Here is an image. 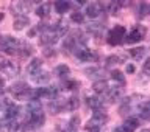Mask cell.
I'll use <instances>...</instances> for the list:
<instances>
[{"label": "cell", "instance_id": "22", "mask_svg": "<svg viewBox=\"0 0 150 132\" xmlns=\"http://www.w3.org/2000/svg\"><path fill=\"white\" fill-rule=\"evenodd\" d=\"M111 78L114 79V81L120 82V84L125 82V76H124V73H122L120 70H112V72H111Z\"/></svg>", "mask_w": 150, "mask_h": 132}, {"label": "cell", "instance_id": "20", "mask_svg": "<svg viewBox=\"0 0 150 132\" xmlns=\"http://www.w3.org/2000/svg\"><path fill=\"white\" fill-rule=\"evenodd\" d=\"M144 54H145V47H138V48H131L130 50V56L133 59H142L144 58Z\"/></svg>", "mask_w": 150, "mask_h": 132}, {"label": "cell", "instance_id": "35", "mask_svg": "<svg viewBox=\"0 0 150 132\" xmlns=\"http://www.w3.org/2000/svg\"><path fill=\"white\" fill-rule=\"evenodd\" d=\"M3 87H5V81H3V78H0V92L3 90Z\"/></svg>", "mask_w": 150, "mask_h": 132}, {"label": "cell", "instance_id": "11", "mask_svg": "<svg viewBox=\"0 0 150 132\" xmlns=\"http://www.w3.org/2000/svg\"><path fill=\"white\" fill-rule=\"evenodd\" d=\"M41 67H42V61L38 59V58H35V59H31L30 64H28L27 70H28V73H30L31 76H35V75L41 70Z\"/></svg>", "mask_w": 150, "mask_h": 132}, {"label": "cell", "instance_id": "7", "mask_svg": "<svg viewBox=\"0 0 150 132\" xmlns=\"http://www.w3.org/2000/svg\"><path fill=\"white\" fill-rule=\"evenodd\" d=\"M102 9H103V5L98 3V2H92V3L86 5V14L89 17H92V19H96L98 14L102 13Z\"/></svg>", "mask_w": 150, "mask_h": 132}, {"label": "cell", "instance_id": "9", "mask_svg": "<svg viewBox=\"0 0 150 132\" xmlns=\"http://www.w3.org/2000/svg\"><path fill=\"white\" fill-rule=\"evenodd\" d=\"M122 89L120 87H112V89H108L106 90V100L110 101V103H116V101H119L120 98H122Z\"/></svg>", "mask_w": 150, "mask_h": 132}, {"label": "cell", "instance_id": "3", "mask_svg": "<svg viewBox=\"0 0 150 132\" xmlns=\"http://www.w3.org/2000/svg\"><path fill=\"white\" fill-rule=\"evenodd\" d=\"M124 37H125V28L122 25H117V27L112 28L110 31V34H108V44L119 45L124 42Z\"/></svg>", "mask_w": 150, "mask_h": 132}, {"label": "cell", "instance_id": "15", "mask_svg": "<svg viewBox=\"0 0 150 132\" xmlns=\"http://www.w3.org/2000/svg\"><path fill=\"white\" fill-rule=\"evenodd\" d=\"M86 104L91 107V109L96 110V109H100L102 107V100L98 96H88L86 98Z\"/></svg>", "mask_w": 150, "mask_h": 132}, {"label": "cell", "instance_id": "12", "mask_svg": "<svg viewBox=\"0 0 150 132\" xmlns=\"http://www.w3.org/2000/svg\"><path fill=\"white\" fill-rule=\"evenodd\" d=\"M50 9H52L50 3H42V5H39V6L36 8V16L41 17V19L49 17L50 16Z\"/></svg>", "mask_w": 150, "mask_h": 132}, {"label": "cell", "instance_id": "19", "mask_svg": "<svg viewBox=\"0 0 150 132\" xmlns=\"http://www.w3.org/2000/svg\"><path fill=\"white\" fill-rule=\"evenodd\" d=\"M28 23H30L28 17L27 16H21V17H17L16 20H14V28H16V30H23Z\"/></svg>", "mask_w": 150, "mask_h": 132}, {"label": "cell", "instance_id": "16", "mask_svg": "<svg viewBox=\"0 0 150 132\" xmlns=\"http://www.w3.org/2000/svg\"><path fill=\"white\" fill-rule=\"evenodd\" d=\"M108 89H110V87H108V82L105 81V79L94 82V92H96V93H106Z\"/></svg>", "mask_w": 150, "mask_h": 132}, {"label": "cell", "instance_id": "23", "mask_svg": "<svg viewBox=\"0 0 150 132\" xmlns=\"http://www.w3.org/2000/svg\"><path fill=\"white\" fill-rule=\"evenodd\" d=\"M70 19H72V22H75V23H83L84 22V14L80 13V11H75V13H72Z\"/></svg>", "mask_w": 150, "mask_h": 132}, {"label": "cell", "instance_id": "39", "mask_svg": "<svg viewBox=\"0 0 150 132\" xmlns=\"http://www.w3.org/2000/svg\"><path fill=\"white\" fill-rule=\"evenodd\" d=\"M69 132H75V131H69Z\"/></svg>", "mask_w": 150, "mask_h": 132}, {"label": "cell", "instance_id": "33", "mask_svg": "<svg viewBox=\"0 0 150 132\" xmlns=\"http://www.w3.org/2000/svg\"><path fill=\"white\" fill-rule=\"evenodd\" d=\"M149 68H150V61L147 59V61H145V64H144V73L145 75L149 73Z\"/></svg>", "mask_w": 150, "mask_h": 132}, {"label": "cell", "instance_id": "34", "mask_svg": "<svg viewBox=\"0 0 150 132\" xmlns=\"http://www.w3.org/2000/svg\"><path fill=\"white\" fill-rule=\"evenodd\" d=\"M127 72H128V73H133V72H134V67H133V65H127Z\"/></svg>", "mask_w": 150, "mask_h": 132}, {"label": "cell", "instance_id": "30", "mask_svg": "<svg viewBox=\"0 0 150 132\" xmlns=\"http://www.w3.org/2000/svg\"><path fill=\"white\" fill-rule=\"evenodd\" d=\"M86 131H88V132H100V128H98V126H96L94 123H91V121H89V123L86 124Z\"/></svg>", "mask_w": 150, "mask_h": 132}, {"label": "cell", "instance_id": "14", "mask_svg": "<svg viewBox=\"0 0 150 132\" xmlns=\"http://www.w3.org/2000/svg\"><path fill=\"white\" fill-rule=\"evenodd\" d=\"M69 8H70V3L67 0H58V2L55 3V9H56V13H59V14L67 13Z\"/></svg>", "mask_w": 150, "mask_h": 132}, {"label": "cell", "instance_id": "31", "mask_svg": "<svg viewBox=\"0 0 150 132\" xmlns=\"http://www.w3.org/2000/svg\"><path fill=\"white\" fill-rule=\"evenodd\" d=\"M56 53H55V50L53 48H50V47H47V48L44 50V56H47V58H53Z\"/></svg>", "mask_w": 150, "mask_h": 132}, {"label": "cell", "instance_id": "17", "mask_svg": "<svg viewBox=\"0 0 150 132\" xmlns=\"http://www.w3.org/2000/svg\"><path fill=\"white\" fill-rule=\"evenodd\" d=\"M78 106H80V101H78L77 96L69 98V100H66V103H64V109L66 110H75Z\"/></svg>", "mask_w": 150, "mask_h": 132}, {"label": "cell", "instance_id": "13", "mask_svg": "<svg viewBox=\"0 0 150 132\" xmlns=\"http://www.w3.org/2000/svg\"><path fill=\"white\" fill-rule=\"evenodd\" d=\"M58 78H67V75L70 73V70L69 67L66 64H59V65H56L55 67V72H53Z\"/></svg>", "mask_w": 150, "mask_h": 132}, {"label": "cell", "instance_id": "21", "mask_svg": "<svg viewBox=\"0 0 150 132\" xmlns=\"http://www.w3.org/2000/svg\"><path fill=\"white\" fill-rule=\"evenodd\" d=\"M33 79L38 82V84H42V82H47L50 79V75L45 73V72H38L35 76H33Z\"/></svg>", "mask_w": 150, "mask_h": 132}, {"label": "cell", "instance_id": "6", "mask_svg": "<svg viewBox=\"0 0 150 132\" xmlns=\"http://www.w3.org/2000/svg\"><path fill=\"white\" fill-rule=\"evenodd\" d=\"M106 121H108V115H106L105 110H103V109H96V110H94L91 123H94L96 126H98V128H102Z\"/></svg>", "mask_w": 150, "mask_h": 132}, {"label": "cell", "instance_id": "10", "mask_svg": "<svg viewBox=\"0 0 150 132\" xmlns=\"http://www.w3.org/2000/svg\"><path fill=\"white\" fill-rule=\"evenodd\" d=\"M138 124H139V120L134 118V117H131V118H127L124 121L122 129H124V132H134L136 129H138Z\"/></svg>", "mask_w": 150, "mask_h": 132}, {"label": "cell", "instance_id": "4", "mask_svg": "<svg viewBox=\"0 0 150 132\" xmlns=\"http://www.w3.org/2000/svg\"><path fill=\"white\" fill-rule=\"evenodd\" d=\"M74 53H75V56L80 59V61H84V62H88V61H91L92 59V51L89 50V48H86L84 45H77L74 48Z\"/></svg>", "mask_w": 150, "mask_h": 132}, {"label": "cell", "instance_id": "38", "mask_svg": "<svg viewBox=\"0 0 150 132\" xmlns=\"http://www.w3.org/2000/svg\"><path fill=\"white\" fill-rule=\"evenodd\" d=\"M141 132H150L149 129H142V131H141Z\"/></svg>", "mask_w": 150, "mask_h": 132}, {"label": "cell", "instance_id": "29", "mask_svg": "<svg viewBox=\"0 0 150 132\" xmlns=\"http://www.w3.org/2000/svg\"><path fill=\"white\" fill-rule=\"evenodd\" d=\"M114 64H119V56H110V58L106 59L108 67H111V65H114Z\"/></svg>", "mask_w": 150, "mask_h": 132}, {"label": "cell", "instance_id": "28", "mask_svg": "<svg viewBox=\"0 0 150 132\" xmlns=\"http://www.w3.org/2000/svg\"><path fill=\"white\" fill-rule=\"evenodd\" d=\"M78 86H80L78 81H66V82H64V87L67 89V90H75Z\"/></svg>", "mask_w": 150, "mask_h": 132}, {"label": "cell", "instance_id": "2", "mask_svg": "<svg viewBox=\"0 0 150 132\" xmlns=\"http://www.w3.org/2000/svg\"><path fill=\"white\" fill-rule=\"evenodd\" d=\"M19 47H21V42L13 36H5L0 39V50H3L5 53H8V54L17 53Z\"/></svg>", "mask_w": 150, "mask_h": 132}, {"label": "cell", "instance_id": "8", "mask_svg": "<svg viewBox=\"0 0 150 132\" xmlns=\"http://www.w3.org/2000/svg\"><path fill=\"white\" fill-rule=\"evenodd\" d=\"M28 8H30V3H25V2H19V3L11 5V11H13V14H16L17 17L25 16V13L28 11Z\"/></svg>", "mask_w": 150, "mask_h": 132}, {"label": "cell", "instance_id": "25", "mask_svg": "<svg viewBox=\"0 0 150 132\" xmlns=\"http://www.w3.org/2000/svg\"><path fill=\"white\" fill-rule=\"evenodd\" d=\"M139 115H141V118L149 120V104H147V103H144V104H142V107H141V112H139Z\"/></svg>", "mask_w": 150, "mask_h": 132}, {"label": "cell", "instance_id": "36", "mask_svg": "<svg viewBox=\"0 0 150 132\" xmlns=\"http://www.w3.org/2000/svg\"><path fill=\"white\" fill-rule=\"evenodd\" d=\"M114 132H124V129H122V128H116Z\"/></svg>", "mask_w": 150, "mask_h": 132}, {"label": "cell", "instance_id": "24", "mask_svg": "<svg viewBox=\"0 0 150 132\" xmlns=\"http://www.w3.org/2000/svg\"><path fill=\"white\" fill-rule=\"evenodd\" d=\"M149 13V5L147 3H141L139 5V19H144Z\"/></svg>", "mask_w": 150, "mask_h": 132}, {"label": "cell", "instance_id": "37", "mask_svg": "<svg viewBox=\"0 0 150 132\" xmlns=\"http://www.w3.org/2000/svg\"><path fill=\"white\" fill-rule=\"evenodd\" d=\"M3 17H5V16H3V13H0V22L3 20Z\"/></svg>", "mask_w": 150, "mask_h": 132}, {"label": "cell", "instance_id": "5", "mask_svg": "<svg viewBox=\"0 0 150 132\" xmlns=\"http://www.w3.org/2000/svg\"><path fill=\"white\" fill-rule=\"evenodd\" d=\"M144 36H145V28L144 27H136L130 31L128 37H127V42H128V44H134V42L142 41Z\"/></svg>", "mask_w": 150, "mask_h": 132}, {"label": "cell", "instance_id": "32", "mask_svg": "<svg viewBox=\"0 0 150 132\" xmlns=\"http://www.w3.org/2000/svg\"><path fill=\"white\" fill-rule=\"evenodd\" d=\"M6 62H8V61L5 59L2 54H0V70H3V67H5V65H6Z\"/></svg>", "mask_w": 150, "mask_h": 132}, {"label": "cell", "instance_id": "18", "mask_svg": "<svg viewBox=\"0 0 150 132\" xmlns=\"http://www.w3.org/2000/svg\"><path fill=\"white\" fill-rule=\"evenodd\" d=\"M2 72H5L6 75H9V76H16V75H17V72H19V67H17L16 64H13V62H9V61H8V62H6V65L3 67V70H2Z\"/></svg>", "mask_w": 150, "mask_h": 132}, {"label": "cell", "instance_id": "1", "mask_svg": "<svg viewBox=\"0 0 150 132\" xmlns=\"http://www.w3.org/2000/svg\"><path fill=\"white\" fill-rule=\"evenodd\" d=\"M9 92L13 93L14 98L17 100H31V89L28 87V84L25 82H16L13 84Z\"/></svg>", "mask_w": 150, "mask_h": 132}, {"label": "cell", "instance_id": "26", "mask_svg": "<svg viewBox=\"0 0 150 132\" xmlns=\"http://www.w3.org/2000/svg\"><path fill=\"white\" fill-rule=\"evenodd\" d=\"M124 3H120V2H112V3H110V13L111 14H117V11H119V8L122 6Z\"/></svg>", "mask_w": 150, "mask_h": 132}, {"label": "cell", "instance_id": "27", "mask_svg": "<svg viewBox=\"0 0 150 132\" xmlns=\"http://www.w3.org/2000/svg\"><path fill=\"white\" fill-rule=\"evenodd\" d=\"M69 123H70V124H69V131H77L78 123H80V118H78V117H72Z\"/></svg>", "mask_w": 150, "mask_h": 132}]
</instances>
